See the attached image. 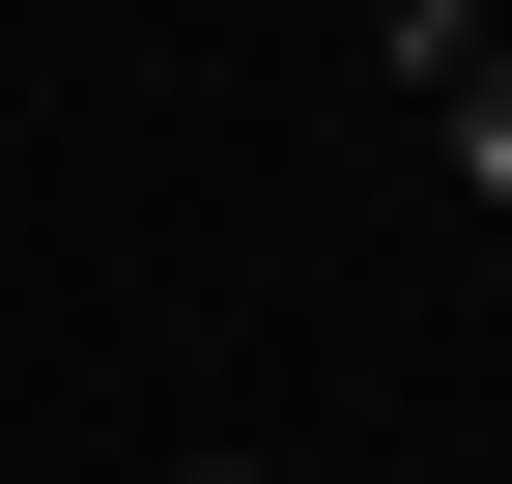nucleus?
Instances as JSON below:
<instances>
[{"label":"nucleus","mask_w":512,"mask_h":484,"mask_svg":"<svg viewBox=\"0 0 512 484\" xmlns=\"http://www.w3.org/2000/svg\"><path fill=\"white\" fill-rule=\"evenodd\" d=\"M427 143H456L484 200H512V57H456V86H427Z\"/></svg>","instance_id":"f257e3e1"},{"label":"nucleus","mask_w":512,"mask_h":484,"mask_svg":"<svg viewBox=\"0 0 512 484\" xmlns=\"http://www.w3.org/2000/svg\"><path fill=\"white\" fill-rule=\"evenodd\" d=\"M370 29H399V57H427V86H456V57H484V0H370Z\"/></svg>","instance_id":"f03ea898"}]
</instances>
